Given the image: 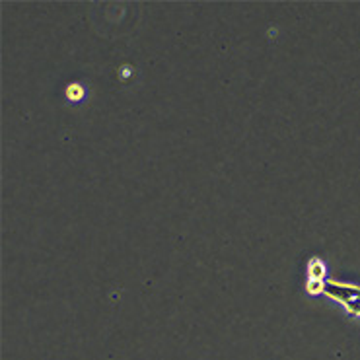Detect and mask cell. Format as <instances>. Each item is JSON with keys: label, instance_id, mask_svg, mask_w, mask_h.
<instances>
[{"label": "cell", "instance_id": "cell-3", "mask_svg": "<svg viewBox=\"0 0 360 360\" xmlns=\"http://www.w3.org/2000/svg\"><path fill=\"white\" fill-rule=\"evenodd\" d=\"M80 93H82V88H80V86H70V88H68V97H70V99H78ZM80 97H82V95H80Z\"/></svg>", "mask_w": 360, "mask_h": 360}, {"label": "cell", "instance_id": "cell-4", "mask_svg": "<svg viewBox=\"0 0 360 360\" xmlns=\"http://www.w3.org/2000/svg\"><path fill=\"white\" fill-rule=\"evenodd\" d=\"M307 290H309V292H323V282H319V280H311V284L307 286Z\"/></svg>", "mask_w": 360, "mask_h": 360}, {"label": "cell", "instance_id": "cell-1", "mask_svg": "<svg viewBox=\"0 0 360 360\" xmlns=\"http://www.w3.org/2000/svg\"><path fill=\"white\" fill-rule=\"evenodd\" d=\"M323 292L329 298H335L342 304L360 298V288H354V286H348V284H339V282H333V280L323 282Z\"/></svg>", "mask_w": 360, "mask_h": 360}, {"label": "cell", "instance_id": "cell-2", "mask_svg": "<svg viewBox=\"0 0 360 360\" xmlns=\"http://www.w3.org/2000/svg\"><path fill=\"white\" fill-rule=\"evenodd\" d=\"M325 272V267L319 259H311V267H309V278L311 280H321Z\"/></svg>", "mask_w": 360, "mask_h": 360}]
</instances>
